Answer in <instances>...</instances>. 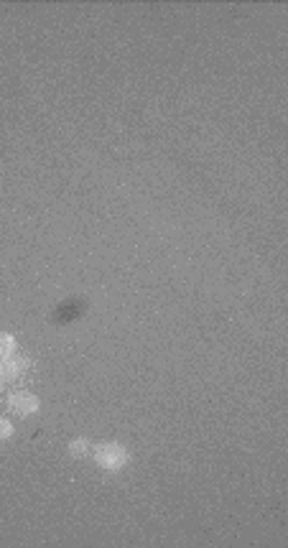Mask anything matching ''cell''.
I'll return each mask as SVG.
<instances>
[{
    "label": "cell",
    "instance_id": "cell-1",
    "mask_svg": "<svg viewBox=\"0 0 288 548\" xmlns=\"http://www.w3.org/2000/svg\"><path fill=\"white\" fill-rule=\"evenodd\" d=\"M94 464L100 469H105V472H120V469H125L130 464V451L123 444L107 441V444L94 447Z\"/></svg>",
    "mask_w": 288,
    "mask_h": 548
},
{
    "label": "cell",
    "instance_id": "cell-2",
    "mask_svg": "<svg viewBox=\"0 0 288 548\" xmlns=\"http://www.w3.org/2000/svg\"><path fill=\"white\" fill-rule=\"evenodd\" d=\"M39 398L34 396V393H28V390H16V393H10L8 398V408L10 414L16 416H34L36 411H39Z\"/></svg>",
    "mask_w": 288,
    "mask_h": 548
},
{
    "label": "cell",
    "instance_id": "cell-3",
    "mask_svg": "<svg viewBox=\"0 0 288 548\" xmlns=\"http://www.w3.org/2000/svg\"><path fill=\"white\" fill-rule=\"evenodd\" d=\"M28 370V360L25 357H6V360H0V375L3 380H18L23 378V372Z\"/></svg>",
    "mask_w": 288,
    "mask_h": 548
},
{
    "label": "cell",
    "instance_id": "cell-4",
    "mask_svg": "<svg viewBox=\"0 0 288 548\" xmlns=\"http://www.w3.org/2000/svg\"><path fill=\"white\" fill-rule=\"evenodd\" d=\"M13 352H16V339H13V334H6V332H0V360L10 357Z\"/></svg>",
    "mask_w": 288,
    "mask_h": 548
},
{
    "label": "cell",
    "instance_id": "cell-5",
    "mask_svg": "<svg viewBox=\"0 0 288 548\" xmlns=\"http://www.w3.org/2000/svg\"><path fill=\"white\" fill-rule=\"evenodd\" d=\"M87 449H90V444H87V438H74V441H69V456L72 459H82V456L87 454Z\"/></svg>",
    "mask_w": 288,
    "mask_h": 548
},
{
    "label": "cell",
    "instance_id": "cell-6",
    "mask_svg": "<svg viewBox=\"0 0 288 548\" xmlns=\"http://www.w3.org/2000/svg\"><path fill=\"white\" fill-rule=\"evenodd\" d=\"M10 436H13V423L0 416V441H8Z\"/></svg>",
    "mask_w": 288,
    "mask_h": 548
},
{
    "label": "cell",
    "instance_id": "cell-7",
    "mask_svg": "<svg viewBox=\"0 0 288 548\" xmlns=\"http://www.w3.org/2000/svg\"><path fill=\"white\" fill-rule=\"evenodd\" d=\"M0 388H3V375H0Z\"/></svg>",
    "mask_w": 288,
    "mask_h": 548
}]
</instances>
